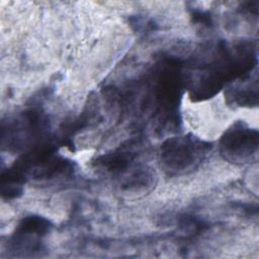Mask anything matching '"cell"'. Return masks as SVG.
I'll list each match as a JSON object with an SVG mask.
<instances>
[{"instance_id":"6da1fadb","label":"cell","mask_w":259,"mask_h":259,"mask_svg":"<svg viewBox=\"0 0 259 259\" xmlns=\"http://www.w3.org/2000/svg\"><path fill=\"white\" fill-rule=\"evenodd\" d=\"M207 147L191 138H173L162 146V161L172 171H183L197 163Z\"/></svg>"},{"instance_id":"7a4b0ae2","label":"cell","mask_w":259,"mask_h":259,"mask_svg":"<svg viewBox=\"0 0 259 259\" xmlns=\"http://www.w3.org/2000/svg\"><path fill=\"white\" fill-rule=\"evenodd\" d=\"M258 150V132L247 127L230 130L221 140V152L232 162L245 163Z\"/></svg>"}]
</instances>
